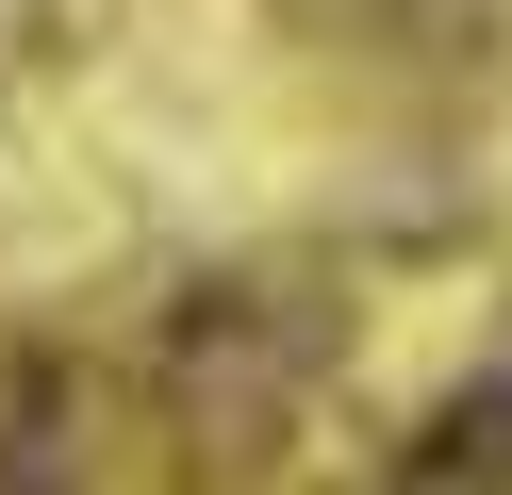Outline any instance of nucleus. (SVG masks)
Masks as SVG:
<instances>
[{"label":"nucleus","instance_id":"obj_1","mask_svg":"<svg viewBox=\"0 0 512 495\" xmlns=\"http://www.w3.org/2000/svg\"><path fill=\"white\" fill-rule=\"evenodd\" d=\"M463 479H512V380H463V396L397 446V495H463Z\"/></svg>","mask_w":512,"mask_h":495}]
</instances>
